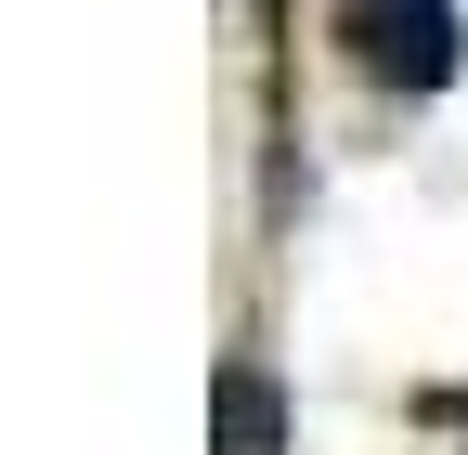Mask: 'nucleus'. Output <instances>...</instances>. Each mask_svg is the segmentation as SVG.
<instances>
[{"instance_id": "nucleus-1", "label": "nucleus", "mask_w": 468, "mask_h": 455, "mask_svg": "<svg viewBox=\"0 0 468 455\" xmlns=\"http://www.w3.org/2000/svg\"><path fill=\"white\" fill-rule=\"evenodd\" d=\"M338 52L378 91H442L468 66V14L455 0H338Z\"/></svg>"}, {"instance_id": "nucleus-2", "label": "nucleus", "mask_w": 468, "mask_h": 455, "mask_svg": "<svg viewBox=\"0 0 468 455\" xmlns=\"http://www.w3.org/2000/svg\"><path fill=\"white\" fill-rule=\"evenodd\" d=\"M273 442H286L273 377H261V365H221V455H273Z\"/></svg>"}]
</instances>
